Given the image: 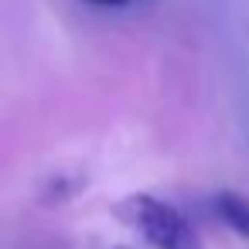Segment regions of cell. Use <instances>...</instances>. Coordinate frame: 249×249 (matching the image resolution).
Returning <instances> with one entry per match:
<instances>
[{"label": "cell", "mask_w": 249, "mask_h": 249, "mask_svg": "<svg viewBox=\"0 0 249 249\" xmlns=\"http://www.w3.org/2000/svg\"><path fill=\"white\" fill-rule=\"evenodd\" d=\"M123 222L140 232V239L150 249H201V235L198 229L188 222V215L154 195H130L120 205Z\"/></svg>", "instance_id": "cell-1"}, {"label": "cell", "mask_w": 249, "mask_h": 249, "mask_svg": "<svg viewBox=\"0 0 249 249\" xmlns=\"http://www.w3.org/2000/svg\"><path fill=\"white\" fill-rule=\"evenodd\" d=\"M208 205H212L215 218H218L229 232H235L239 239H249V198H246V195L222 188V191L212 195Z\"/></svg>", "instance_id": "cell-2"}, {"label": "cell", "mask_w": 249, "mask_h": 249, "mask_svg": "<svg viewBox=\"0 0 249 249\" xmlns=\"http://www.w3.org/2000/svg\"><path fill=\"white\" fill-rule=\"evenodd\" d=\"M89 7H99V11H116V7H130L133 0H82Z\"/></svg>", "instance_id": "cell-3"}]
</instances>
